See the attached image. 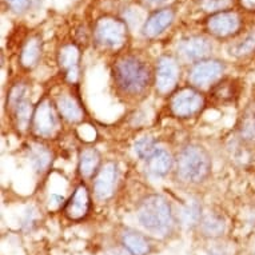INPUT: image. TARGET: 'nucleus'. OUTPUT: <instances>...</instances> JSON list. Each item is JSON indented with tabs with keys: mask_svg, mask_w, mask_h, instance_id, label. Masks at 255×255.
<instances>
[{
	"mask_svg": "<svg viewBox=\"0 0 255 255\" xmlns=\"http://www.w3.org/2000/svg\"><path fill=\"white\" fill-rule=\"evenodd\" d=\"M114 79L119 91L125 95L138 97L150 87L152 75L142 59L135 55H125L115 62Z\"/></svg>",
	"mask_w": 255,
	"mask_h": 255,
	"instance_id": "nucleus-1",
	"label": "nucleus"
},
{
	"mask_svg": "<svg viewBox=\"0 0 255 255\" xmlns=\"http://www.w3.org/2000/svg\"><path fill=\"white\" fill-rule=\"evenodd\" d=\"M211 172V156L205 147L188 144L176 156V176L184 183L197 184Z\"/></svg>",
	"mask_w": 255,
	"mask_h": 255,
	"instance_id": "nucleus-2",
	"label": "nucleus"
},
{
	"mask_svg": "<svg viewBox=\"0 0 255 255\" xmlns=\"http://www.w3.org/2000/svg\"><path fill=\"white\" fill-rule=\"evenodd\" d=\"M138 219L144 229L154 234H166L172 226V211L162 195H147L138 207Z\"/></svg>",
	"mask_w": 255,
	"mask_h": 255,
	"instance_id": "nucleus-3",
	"label": "nucleus"
},
{
	"mask_svg": "<svg viewBox=\"0 0 255 255\" xmlns=\"http://www.w3.org/2000/svg\"><path fill=\"white\" fill-rule=\"evenodd\" d=\"M128 38L126 21L114 16H103L94 25V40L105 50L118 51L125 47Z\"/></svg>",
	"mask_w": 255,
	"mask_h": 255,
	"instance_id": "nucleus-4",
	"label": "nucleus"
},
{
	"mask_svg": "<svg viewBox=\"0 0 255 255\" xmlns=\"http://www.w3.org/2000/svg\"><path fill=\"white\" fill-rule=\"evenodd\" d=\"M205 98L193 87H184L174 92L170 99V110L178 118H190L202 111Z\"/></svg>",
	"mask_w": 255,
	"mask_h": 255,
	"instance_id": "nucleus-5",
	"label": "nucleus"
},
{
	"mask_svg": "<svg viewBox=\"0 0 255 255\" xmlns=\"http://www.w3.org/2000/svg\"><path fill=\"white\" fill-rule=\"evenodd\" d=\"M242 28V17L237 11L226 9L213 13L206 20V29L211 36L218 39H226L239 34Z\"/></svg>",
	"mask_w": 255,
	"mask_h": 255,
	"instance_id": "nucleus-6",
	"label": "nucleus"
},
{
	"mask_svg": "<svg viewBox=\"0 0 255 255\" xmlns=\"http://www.w3.org/2000/svg\"><path fill=\"white\" fill-rule=\"evenodd\" d=\"M55 109L56 107H54L48 99L39 102V105L34 109V117L31 122L35 135L48 138L55 134V131L58 130V115Z\"/></svg>",
	"mask_w": 255,
	"mask_h": 255,
	"instance_id": "nucleus-7",
	"label": "nucleus"
},
{
	"mask_svg": "<svg viewBox=\"0 0 255 255\" xmlns=\"http://www.w3.org/2000/svg\"><path fill=\"white\" fill-rule=\"evenodd\" d=\"M179 64L171 56L159 58L155 68V87L160 94H168L176 87L179 80Z\"/></svg>",
	"mask_w": 255,
	"mask_h": 255,
	"instance_id": "nucleus-8",
	"label": "nucleus"
},
{
	"mask_svg": "<svg viewBox=\"0 0 255 255\" xmlns=\"http://www.w3.org/2000/svg\"><path fill=\"white\" fill-rule=\"evenodd\" d=\"M223 72H225L223 63L215 59H205V60L197 62L191 67L188 79L197 87H205L219 79Z\"/></svg>",
	"mask_w": 255,
	"mask_h": 255,
	"instance_id": "nucleus-9",
	"label": "nucleus"
},
{
	"mask_svg": "<svg viewBox=\"0 0 255 255\" xmlns=\"http://www.w3.org/2000/svg\"><path fill=\"white\" fill-rule=\"evenodd\" d=\"M119 170L115 162H107L98 171L95 182H94V191L98 199L107 201L113 197L115 187H117Z\"/></svg>",
	"mask_w": 255,
	"mask_h": 255,
	"instance_id": "nucleus-10",
	"label": "nucleus"
},
{
	"mask_svg": "<svg viewBox=\"0 0 255 255\" xmlns=\"http://www.w3.org/2000/svg\"><path fill=\"white\" fill-rule=\"evenodd\" d=\"M178 51L184 59L197 63L207 59V56L213 51V44L205 36L194 35V36H188L180 40Z\"/></svg>",
	"mask_w": 255,
	"mask_h": 255,
	"instance_id": "nucleus-11",
	"label": "nucleus"
},
{
	"mask_svg": "<svg viewBox=\"0 0 255 255\" xmlns=\"http://www.w3.org/2000/svg\"><path fill=\"white\" fill-rule=\"evenodd\" d=\"M90 207H91V198L87 187L84 184H79L64 206V214L71 221H80L87 217Z\"/></svg>",
	"mask_w": 255,
	"mask_h": 255,
	"instance_id": "nucleus-12",
	"label": "nucleus"
},
{
	"mask_svg": "<svg viewBox=\"0 0 255 255\" xmlns=\"http://www.w3.org/2000/svg\"><path fill=\"white\" fill-rule=\"evenodd\" d=\"M175 19V12L172 8H163L154 11L147 17L142 27V34L148 39L158 38L172 24Z\"/></svg>",
	"mask_w": 255,
	"mask_h": 255,
	"instance_id": "nucleus-13",
	"label": "nucleus"
},
{
	"mask_svg": "<svg viewBox=\"0 0 255 255\" xmlns=\"http://www.w3.org/2000/svg\"><path fill=\"white\" fill-rule=\"evenodd\" d=\"M79 48L75 44H64L59 50L58 62L62 70L66 71V76L70 82H75L79 76Z\"/></svg>",
	"mask_w": 255,
	"mask_h": 255,
	"instance_id": "nucleus-14",
	"label": "nucleus"
},
{
	"mask_svg": "<svg viewBox=\"0 0 255 255\" xmlns=\"http://www.w3.org/2000/svg\"><path fill=\"white\" fill-rule=\"evenodd\" d=\"M56 110L60 114V117L71 123H78L83 119V110L80 107L74 97L70 95H60L56 99Z\"/></svg>",
	"mask_w": 255,
	"mask_h": 255,
	"instance_id": "nucleus-15",
	"label": "nucleus"
},
{
	"mask_svg": "<svg viewBox=\"0 0 255 255\" xmlns=\"http://www.w3.org/2000/svg\"><path fill=\"white\" fill-rule=\"evenodd\" d=\"M42 56V40L38 36H31L27 39L20 51V66L25 70H32L38 64Z\"/></svg>",
	"mask_w": 255,
	"mask_h": 255,
	"instance_id": "nucleus-16",
	"label": "nucleus"
},
{
	"mask_svg": "<svg viewBox=\"0 0 255 255\" xmlns=\"http://www.w3.org/2000/svg\"><path fill=\"white\" fill-rule=\"evenodd\" d=\"M147 167L154 176H166L172 167V158L164 148H156L147 159Z\"/></svg>",
	"mask_w": 255,
	"mask_h": 255,
	"instance_id": "nucleus-17",
	"label": "nucleus"
},
{
	"mask_svg": "<svg viewBox=\"0 0 255 255\" xmlns=\"http://www.w3.org/2000/svg\"><path fill=\"white\" fill-rule=\"evenodd\" d=\"M101 154L95 148H83L79 155V172L83 178H91L101 170Z\"/></svg>",
	"mask_w": 255,
	"mask_h": 255,
	"instance_id": "nucleus-18",
	"label": "nucleus"
},
{
	"mask_svg": "<svg viewBox=\"0 0 255 255\" xmlns=\"http://www.w3.org/2000/svg\"><path fill=\"white\" fill-rule=\"evenodd\" d=\"M239 136L247 143H255V102L247 106L238 122Z\"/></svg>",
	"mask_w": 255,
	"mask_h": 255,
	"instance_id": "nucleus-19",
	"label": "nucleus"
},
{
	"mask_svg": "<svg viewBox=\"0 0 255 255\" xmlns=\"http://www.w3.org/2000/svg\"><path fill=\"white\" fill-rule=\"evenodd\" d=\"M122 243L131 255H147L150 253V242L140 233L127 230L122 235Z\"/></svg>",
	"mask_w": 255,
	"mask_h": 255,
	"instance_id": "nucleus-20",
	"label": "nucleus"
},
{
	"mask_svg": "<svg viewBox=\"0 0 255 255\" xmlns=\"http://www.w3.org/2000/svg\"><path fill=\"white\" fill-rule=\"evenodd\" d=\"M8 109L12 111L13 119H15L17 128L25 130L31 125L32 117H34V110H32L31 101L28 99V97L23 98V99L16 102L15 105H12Z\"/></svg>",
	"mask_w": 255,
	"mask_h": 255,
	"instance_id": "nucleus-21",
	"label": "nucleus"
},
{
	"mask_svg": "<svg viewBox=\"0 0 255 255\" xmlns=\"http://www.w3.org/2000/svg\"><path fill=\"white\" fill-rule=\"evenodd\" d=\"M253 52H255V29H251L229 47V54L234 58H246Z\"/></svg>",
	"mask_w": 255,
	"mask_h": 255,
	"instance_id": "nucleus-22",
	"label": "nucleus"
},
{
	"mask_svg": "<svg viewBox=\"0 0 255 255\" xmlns=\"http://www.w3.org/2000/svg\"><path fill=\"white\" fill-rule=\"evenodd\" d=\"M29 162L36 172H44L52 162V154L47 147L42 144H34L29 147Z\"/></svg>",
	"mask_w": 255,
	"mask_h": 255,
	"instance_id": "nucleus-23",
	"label": "nucleus"
},
{
	"mask_svg": "<svg viewBox=\"0 0 255 255\" xmlns=\"http://www.w3.org/2000/svg\"><path fill=\"white\" fill-rule=\"evenodd\" d=\"M201 226L202 231H203L205 235H209V237H219L225 231V221L222 219V217L217 215V214L210 213L202 219Z\"/></svg>",
	"mask_w": 255,
	"mask_h": 255,
	"instance_id": "nucleus-24",
	"label": "nucleus"
},
{
	"mask_svg": "<svg viewBox=\"0 0 255 255\" xmlns=\"http://www.w3.org/2000/svg\"><path fill=\"white\" fill-rule=\"evenodd\" d=\"M235 94H237V90H235V84L233 80H221L211 90V95L218 102H223V103L233 101L235 98Z\"/></svg>",
	"mask_w": 255,
	"mask_h": 255,
	"instance_id": "nucleus-25",
	"label": "nucleus"
},
{
	"mask_svg": "<svg viewBox=\"0 0 255 255\" xmlns=\"http://www.w3.org/2000/svg\"><path fill=\"white\" fill-rule=\"evenodd\" d=\"M180 218H182V222L187 226L197 225L198 222L201 221V206L198 205L195 201L188 202L182 210Z\"/></svg>",
	"mask_w": 255,
	"mask_h": 255,
	"instance_id": "nucleus-26",
	"label": "nucleus"
},
{
	"mask_svg": "<svg viewBox=\"0 0 255 255\" xmlns=\"http://www.w3.org/2000/svg\"><path fill=\"white\" fill-rule=\"evenodd\" d=\"M233 0H198V5L202 11L209 13H217L221 11H226Z\"/></svg>",
	"mask_w": 255,
	"mask_h": 255,
	"instance_id": "nucleus-27",
	"label": "nucleus"
},
{
	"mask_svg": "<svg viewBox=\"0 0 255 255\" xmlns=\"http://www.w3.org/2000/svg\"><path fill=\"white\" fill-rule=\"evenodd\" d=\"M158 147H155L154 139L150 138V136H144V138L139 139L138 142L135 143V152L138 155L139 158L142 159H148L152 155L155 150Z\"/></svg>",
	"mask_w": 255,
	"mask_h": 255,
	"instance_id": "nucleus-28",
	"label": "nucleus"
},
{
	"mask_svg": "<svg viewBox=\"0 0 255 255\" xmlns=\"http://www.w3.org/2000/svg\"><path fill=\"white\" fill-rule=\"evenodd\" d=\"M5 3L13 12L24 13L29 8V5L32 3V0H5Z\"/></svg>",
	"mask_w": 255,
	"mask_h": 255,
	"instance_id": "nucleus-29",
	"label": "nucleus"
},
{
	"mask_svg": "<svg viewBox=\"0 0 255 255\" xmlns=\"http://www.w3.org/2000/svg\"><path fill=\"white\" fill-rule=\"evenodd\" d=\"M170 1L171 0H140V4L150 11H158V9L166 8L164 5H167Z\"/></svg>",
	"mask_w": 255,
	"mask_h": 255,
	"instance_id": "nucleus-30",
	"label": "nucleus"
},
{
	"mask_svg": "<svg viewBox=\"0 0 255 255\" xmlns=\"http://www.w3.org/2000/svg\"><path fill=\"white\" fill-rule=\"evenodd\" d=\"M239 4L245 11H250V12L255 11V0H239Z\"/></svg>",
	"mask_w": 255,
	"mask_h": 255,
	"instance_id": "nucleus-31",
	"label": "nucleus"
},
{
	"mask_svg": "<svg viewBox=\"0 0 255 255\" xmlns=\"http://www.w3.org/2000/svg\"><path fill=\"white\" fill-rule=\"evenodd\" d=\"M207 255H222L221 253H217V251H211V253H210V254H207Z\"/></svg>",
	"mask_w": 255,
	"mask_h": 255,
	"instance_id": "nucleus-32",
	"label": "nucleus"
}]
</instances>
